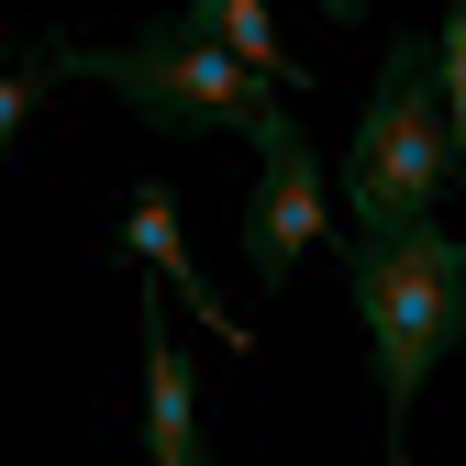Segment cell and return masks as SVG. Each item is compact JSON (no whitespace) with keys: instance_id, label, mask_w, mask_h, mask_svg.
I'll use <instances>...</instances> for the list:
<instances>
[{"instance_id":"6da1fadb","label":"cell","mask_w":466,"mask_h":466,"mask_svg":"<svg viewBox=\"0 0 466 466\" xmlns=\"http://www.w3.org/2000/svg\"><path fill=\"white\" fill-rule=\"evenodd\" d=\"M45 67H67V78H89V89H111L134 111V123H156V134H278L289 123V89L278 78H256L233 45H211L189 12L178 23H156V34H134V45H45Z\"/></svg>"},{"instance_id":"7a4b0ae2","label":"cell","mask_w":466,"mask_h":466,"mask_svg":"<svg viewBox=\"0 0 466 466\" xmlns=\"http://www.w3.org/2000/svg\"><path fill=\"white\" fill-rule=\"evenodd\" d=\"M444 178H455V123H444L433 34H389L378 100L356 111V145H344V211H356V233H411L433 222Z\"/></svg>"},{"instance_id":"3957f363","label":"cell","mask_w":466,"mask_h":466,"mask_svg":"<svg viewBox=\"0 0 466 466\" xmlns=\"http://www.w3.org/2000/svg\"><path fill=\"white\" fill-rule=\"evenodd\" d=\"M356 322H367V356H378V422L400 444L422 378H433V356H444L455 322H466V245H455L444 222L356 233Z\"/></svg>"},{"instance_id":"277c9868","label":"cell","mask_w":466,"mask_h":466,"mask_svg":"<svg viewBox=\"0 0 466 466\" xmlns=\"http://www.w3.org/2000/svg\"><path fill=\"white\" fill-rule=\"evenodd\" d=\"M322 233H333V178H322V156L300 145V123L256 134V189H245V278H256V289H289V278L322 256Z\"/></svg>"},{"instance_id":"5b68a950","label":"cell","mask_w":466,"mask_h":466,"mask_svg":"<svg viewBox=\"0 0 466 466\" xmlns=\"http://www.w3.org/2000/svg\"><path fill=\"white\" fill-rule=\"evenodd\" d=\"M167 300H178V289L145 278V455L156 466H211L200 455V378L178 356V333H167Z\"/></svg>"},{"instance_id":"8992f818","label":"cell","mask_w":466,"mask_h":466,"mask_svg":"<svg viewBox=\"0 0 466 466\" xmlns=\"http://www.w3.org/2000/svg\"><path fill=\"white\" fill-rule=\"evenodd\" d=\"M123 256H134L145 278L178 289V300L200 311V333L245 344V322H222V311H211V289H200V256H189V233H178V189H167V178H145V189H134V211H123Z\"/></svg>"},{"instance_id":"52a82bcc","label":"cell","mask_w":466,"mask_h":466,"mask_svg":"<svg viewBox=\"0 0 466 466\" xmlns=\"http://www.w3.org/2000/svg\"><path fill=\"white\" fill-rule=\"evenodd\" d=\"M178 12H189L211 45H233L256 78H278V89H311L300 67H289V45H278V23H267V0H178Z\"/></svg>"},{"instance_id":"ba28073f","label":"cell","mask_w":466,"mask_h":466,"mask_svg":"<svg viewBox=\"0 0 466 466\" xmlns=\"http://www.w3.org/2000/svg\"><path fill=\"white\" fill-rule=\"evenodd\" d=\"M433 67H444V123H455V167H466V0L444 12V34H433Z\"/></svg>"},{"instance_id":"9c48e42d","label":"cell","mask_w":466,"mask_h":466,"mask_svg":"<svg viewBox=\"0 0 466 466\" xmlns=\"http://www.w3.org/2000/svg\"><path fill=\"white\" fill-rule=\"evenodd\" d=\"M34 89H45V56H23L12 78H0V134L23 145V123H34Z\"/></svg>"},{"instance_id":"30bf717a","label":"cell","mask_w":466,"mask_h":466,"mask_svg":"<svg viewBox=\"0 0 466 466\" xmlns=\"http://www.w3.org/2000/svg\"><path fill=\"white\" fill-rule=\"evenodd\" d=\"M322 12H333V23H344V34H356V23H367V0H322Z\"/></svg>"}]
</instances>
